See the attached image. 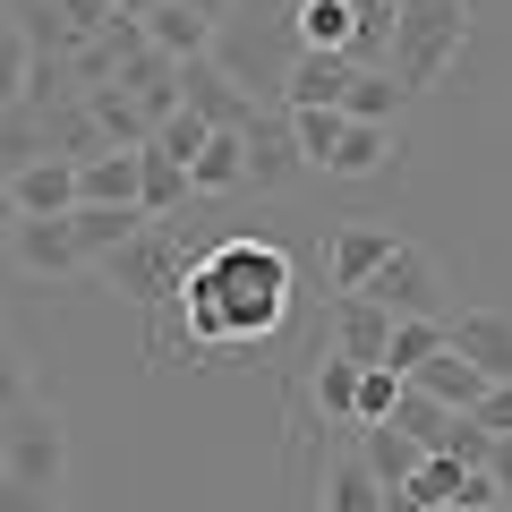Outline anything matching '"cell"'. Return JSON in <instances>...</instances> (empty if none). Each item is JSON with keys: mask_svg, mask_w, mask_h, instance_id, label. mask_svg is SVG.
Masks as SVG:
<instances>
[{"mask_svg": "<svg viewBox=\"0 0 512 512\" xmlns=\"http://www.w3.org/2000/svg\"><path fill=\"white\" fill-rule=\"evenodd\" d=\"M9 205H18V214H35V222L69 214V205H77V163H60V154H43L35 171H18V180H9Z\"/></svg>", "mask_w": 512, "mask_h": 512, "instance_id": "cell-17", "label": "cell"}, {"mask_svg": "<svg viewBox=\"0 0 512 512\" xmlns=\"http://www.w3.org/2000/svg\"><path fill=\"white\" fill-rule=\"evenodd\" d=\"M291 9H299V0H291Z\"/></svg>", "mask_w": 512, "mask_h": 512, "instance_id": "cell-42", "label": "cell"}, {"mask_svg": "<svg viewBox=\"0 0 512 512\" xmlns=\"http://www.w3.org/2000/svg\"><path fill=\"white\" fill-rule=\"evenodd\" d=\"M350 402H359V367L350 359H333V350H316V376H308V410L325 427H342L350 436Z\"/></svg>", "mask_w": 512, "mask_h": 512, "instance_id": "cell-23", "label": "cell"}, {"mask_svg": "<svg viewBox=\"0 0 512 512\" xmlns=\"http://www.w3.org/2000/svg\"><path fill=\"white\" fill-rule=\"evenodd\" d=\"M350 26H359V9H350V0H299V9H291L299 52H342V60H350Z\"/></svg>", "mask_w": 512, "mask_h": 512, "instance_id": "cell-22", "label": "cell"}, {"mask_svg": "<svg viewBox=\"0 0 512 512\" xmlns=\"http://www.w3.org/2000/svg\"><path fill=\"white\" fill-rule=\"evenodd\" d=\"M393 163H402V137H393V128L342 120V146L325 154V180H384Z\"/></svg>", "mask_w": 512, "mask_h": 512, "instance_id": "cell-14", "label": "cell"}, {"mask_svg": "<svg viewBox=\"0 0 512 512\" xmlns=\"http://www.w3.org/2000/svg\"><path fill=\"white\" fill-rule=\"evenodd\" d=\"M291 137H299V163L325 171V154L342 146V111H291Z\"/></svg>", "mask_w": 512, "mask_h": 512, "instance_id": "cell-32", "label": "cell"}, {"mask_svg": "<svg viewBox=\"0 0 512 512\" xmlns=\"http://www.w3.org/2000/svg\"><path fill=\"white\" fill-rule=\"evenodd\" d=\"M137 180H146V171H137V154H94V163H77V205H137ZM137 214H146V205H137Z\"/></svg>", "mask_w": 512, "mask_h": 512, "instance_id": "cell-20", "label": "cell"}, {"mask_svg": "<svg viewBox=\"0 0 512 512\" xmlns=\"http://www.w3.org/2000/svg\"><path fill=\"white\" fill-rule=\"evenodd\" d=\"M188 188L197 197H231V188H248V154H239V137H205L197 146V163H188Z\"/></svg>", "mask_w": 512, "mask_h": 512, "instance_id": "cell-26", "label": "cell"}, {"mask_svg": "<svg viewBox=\"0 0 512 512\" xmlns=\"http://www.w3.org/2000/svg\"><path fill=\"white\" fill-rule=\"evenodd\" d=\"M359 299H376L384 316H427V325H444V316H453V282H444V265L427 248H393V265H384L376 282H367Z\"/></svg>", "mask_w": 512, "mask_h": 512, "instance_id": "cell-5", "label": "cell"}, {"mask_svg": "<svg viewBox=\"0 0 512 512\" xmlns=\"http://www.w3.org/2000/svg\"><path fill=\"white\" fill-rule=\"evenodd\" d=\"M402 384H410V393H427V402H444V410H461V419H470V410H478V402H487V376H478V367H470V359H461V350H453V342H444V350H436V359H427V367H419V376H402Z\"/></svg>", "mask_w": 512, "mask_h": 512, "instance_id": "cell-16", "label": "cell"}, {"mask_svg": "<svg viewBox=\"0 0 512 512\" xmlns=\"http://www.w3.org/2000/svg\"><path fill=\"white\" fill-rule=\"evenodd\" d=\"M291 299H299V282H291V256L274 239H214V248H197L180 299L146 325V359L171 367V350L222 359V350L274 342Z\"/></svg>", "mask_w": 512, "mask_h": 512, "instance_id": "cell-1", "label": "cell"}, {"mask_svg": "<svg viewBox=\"0 0 512 512\" xmlns=\"http://www.w3.org/2000/svg\"><path fill=\"white\" fill-rule=\"evenodd\" d=\"M393 402H402V376H393V367H359V402H350V436H359V427H384V419H393Z\"/></svg>", "mask_w": 512, "mask_h": 512, "instance_id": "cell-31", "label": "cell"}, {"mask_svg": "<svg viewBox=\"0 0 512 512\" xmlns=\"http://www.w3.org/2000/svg\"><path fill=\"white\" fill-rule=\"evenodd\" d=\"M316 504H325V512H384V487L367 478V461H359V444H350V436L316 461Z\"/></svg>", "mask_w": 512, "mask_h": 512, "instance_id": "cell-11", "label": "cell"}, {"mask_svg": "<svg viewBox=\"0 0 512 512\" xmlns=\"http://www.w3.org/2000/svg\"><path fill=\"white\" fill-rule=\"evenodd\" d=\"M436 350H444V325H427V316H393V342H384V367H393V376H419Z\"/></svg>", "mask_w": 512, "mask_h": 512, "instance_id": "cell-29", "label": "cell"}, {"mask_svg": "<svg viewBox=\"0 0 512 512\" xmlns=\"http://www.w3.org/2000/svg\"><path fill=\"white\" fill-rule=\"evenodd\" d=\"M26 402H35V367H26V350L0 333V419H9V410H26Z\"/></svg>", "mask_w": 512, "mask_h": 512, "instance_id": "cell-34", "label": "cell"}, {"mask_svg": "<svg viewBox=\"0 0 512 512\" xmlns=\"http://www.w3.org/2000/svg\"><path fill=\"white\" fill-rule=\"evenodd\" d=\"M205 137H214V128H205L197 111H171V120H154V137H146V146H154V154H171V163H197V146H205Z\"/></svg>", "mask_w": 512, "mask_h": 512, "instance_id": "cell-33", "label": "cell"}, {"mask_svg": "<svg viewBox=\"0 0 512 512\" xmlns=\"http://www.w3.org/2000/svg\"><path fill=\"white\" fill-rule=\"evenodd\" d=\"M180 9H197L205 26H231V9H239V0H180Z\"/></svg>", "mask_w": 512, "mask_h": 512, "instance_id": "cell-38", "label": "cell"}, {"mask_svg": "<svg viewBox=\"0 0 512 512\" xmlns=\"http://www.w3.org/2000/svg\"><path fill=\"white\" fill-rule=\"evenodd\" d=\"M470 419L487 427V436H512V384H487V402H478Z\"/></svg>", "mask_w": 512, "mask_h": 512, "instance_id": "cell-36", "label": "cell"}, {"mask_svg": "<svg viewBox=\"0 0 512 512\" xmlns=\"http://www.w3.org/2000/svg\"><path fill=\"white\" fill-rule=\"evenodd\" d=\"M239 154H248V188H291L299 171V137H291V111L282 103H256V120L239 128Z\"/></svg>", "mask_w": 512, "mask_h": 512, "instance_id": "cell-7", "label": "cell"}, {"mask_svg": "<svg viewBox=\"0 0 512 512\" xmlns=\"http://www.w3.org/2000/svg\"><path fill=\"white\" fill-rule=\"evenodd\" d=\"M0 461H9V427H0Z\"/></svg>", "mask_w": 512, "mask_h": 512, "instance_id": "cell-40", "label": "cell"}, {"mask_svg": "<svg viewBox=\"0 0 512 512\" xmlns=\"http://www.w3.org/2000/svg\"><path fill=\"white\" fill-rule=\"evenodd\" d=\"M0 427H9V461H0V478L60 495V478H69V419H60L52 402H26V410H9Z\"/></svg>", "mask_w": 512, "mask_h": 512, "instance_id": "cell-4", "label": "cell"}, {"mask_svg": "<svg viewBox=\"0 0 512 512\" xmlns=\"http://www.w3.org/2000/svg\"><path fill=\"white\" fill-rule=\"evenodd\" d=\"M444 342H453L487 384H512V308H461V316H444Z\"/></svg>", "mask_w": 512, "mask_h": 512, "instance_id": "cell-10", "label": "cell"}, {"mask_svg": "<svg viewBox=\"0 0 512 512\" xmlns=\"http://www.w3.org/2000/svg\"><path fill=\"white\" fill-rule=\"evenodd\" d=\"M188 265H197V248H188V231L180 222H137V239L128 248H111L94 274H103V291H120L128 308L146 316H163L171 299H180V282H188Z\"/></svg>", "mask_w": 512, "mask_h": 512, "instance_id": "cell-2", "label": "cell"}, {"mask_svg": "<svg viewBox=\"0 0 512 512\" xmlns=\"http://www.w3.org/2000/svg\"><path fill=\"white\" fill-rule=\"evenodd\" d=\"M26 69H35V43H26V26L0 9V111L26 103Z\"/></svg>", "mask_w": 512, "mask_h": 512, "instance_id": "cell-30", "label": "cell"}, {"mask_svg": "<svg viewBox=\"0 0 512 512\" xmlns=\"http://www.w3.org/2000/svg\"><path fill=\"white\" fill-rule=\"evenodd\" d=\"M137 26H146V43H154L163 60H180V69L214 52V26H205L197 9H180V0H146V9H137Z\"/></svg>", "mask_w": 512, "mask_h": 512, "instance_id": "cell-15", "label": "cell"}, {"mask_svg": "<svg viewBox=\"0 0 512 512\" xmlns=\"http://www.w3.org/2000/svg\"><path fill=\"white\" fill-rule=\"evenodd\" d=\"M410 103V86L393 69H359L350 77V94H342V120H367V128H393V111Z\"/></svg>", "mask_w": 512, "mask_h": 512, "instance_id": "cell-25", "label": "cell"}, {"mask_svg": "<svg viewBox=\"0 0 512 512\" xmlns=\"http://www.w3.org/2000/svg\"><path fill=\"white\" fill-rule=\"evenodd\" d=\"M461 43H470V0H402L393 9V52H384V69L402 77L410 94H427V86H444Z\"/></svg>", "mask_w": 512, "mask_h": 512, "instance_id": "cell-3", "label": "cell"}, {"mask_svg": "<svg viewBox=\"0 0 512 512\" xmlns=\"http://www.w3.org/2000/svg\"><path fill=\"white\" fill-rule=\"evenodd\" d=\"M0 512H60L52 487H18V478H0Z\"/></svg>", "mask_w": 512, "mask_h": 512, "instance_id": "cell-35", "label": "cell"}, {"mask_svg": "<svg viewBox=\"0 0 512 512\" xmlns=\"http://www.w3.org/2000/svg\"><path fill=\"white\" fill-rule=\"evenodd\" d=\"M393 248H402V239L384 231V222H342V231L325 239V274H333V299H359L367 282H376L384 265H393Z\"/></svg>", "mask_w": 512, "mask_h": 512, "instance_id": "cell-8", "label": "cell"}, {"mask_svg": "<svg viewBox=\"0 0 512 512\" xmlns=\"http://www.w3.org/2000/svg\"><path fill=\"white\" fill-rule=\"evenodd\" d=\"M350 444H359V461H367V478H376V487L384 495H393V487H410V478H419V444H410L402 436V427H393V419H384V427H359V436H350Z\"/></svg>", "mask_w": 512, "mask_h": 512, "instance_id": "cell-18", "label": "cell"}, {"mask_svg": "<svg viewBox=\"0 0 512 512\" xmlns=\"http://www.w3.org/2000/svg\"><path fill=\"white\" fill-rule=\"evenodd\" d=\"M453 419H461V410H444V402H427V393H410V384H402V402H393V427H402V436L419 444L427 461H436L444 444H453Z\"/></svg>", "mask_w": 512, "mask_h": 512, "instance_id": "cell-27", "label": "cell"}, {"mask_svg": "<svg viewBox=\"0 0 512 512\" xmlns=\"http://www.w3.org/2000/svg\"><path fill=\"white\" fill-rule=\"evenodd\" d=\"M86 103H94V120H103V137H111V146H120V154H137V146H146V137H154V120H146V111H137V103H128L120 86H94Z\"/></svg>", "mask_w": 512, "mask_h": 512, "instance_id": "cell-28", "label": "cell"}, {"mask_svg": "<svg viewBox=\"0 0 512 512\" xmlns=\"http://www.w3.org/2000/svg\"><path fill=\"white\" fill-rule=\"evenodd\" d=\"M436 512H470V504H436Z\"/></svg>", "mask_w": 512, "mask_h": 512, "instance_id": "cell-41", "label": "cell"}, {"mask_svg": "<svg viewBox=\"0 0 512 512\" xmlns=\"http://www.w3.org/2000/svg\"><path fill=\"white\" fill-rule=\"evenodd\" d=\"M180 111H197L205 128H222V137H239V128L256 120V103L239 94V77L222 69L214 52H205V60H188V69H180Z\"/></svg>", "mask_w": 512, "mask_h": 512, "instance_id": "cell-9", "label": "cell"}, {"mask_svg": "<svg viewBox=\"0 0 512 512\" xmlns=\"http://www.w3.org/2000/svg\"><path fill=\"white\" fill-rule=\"evenodd\" d=\"M487 478H495V495L512 504V436H495V453H487Z\"/></svg>", "mask_w": 512, "mask_h": 512, "instance_id": "cell-37", "label": "cell"}, {"mask_svg": "<svg viewBox=\"0 0 512 512\" xmlns=\"http://www.w3.org/2000/svg\"><path fill=\"white\" fill-rule=\"evenodd\" d=\"M43 154H52V128H43V111H35V103L0 111V180H18V171H35Z\"/></svg>", "mask_w": 512, "mask_h": 512, "instance_id": "cell-24", "label": "cell"}, {"mask_svg": "<svg viewBox=\"0 0 512 512\" xmlns=\"http://www.w3.org/2000/svg\"><path fill=\"white\" fill-rule=\"evenodd\" d=\"M137 205H69V239H77V256H86V265H103L111 248H128V239H137Z\"/></svg>", "mask_w": 512, "mask_h": 512, "instance_id": "cell-19", "label": "cell"}, {"mask_svg": "<svg viewBox=\"0 0 512 512\" xmlns=\"http://www.w3.org/2000/svg\"><path fill=\"white\" fill-rule=\"evenodd\" d=\"M137 171H146V180H137L146 222H171L188 197H197V188H188V163H171V154H154V146H137Z\"/></svg>", "mask_w": 512, "mask_h": 512, "instance_id": "cell-21", "label": "cell"}, {"mask_svg": "<svg viewBox=\"0 0 512 512\" xmlns=\"http://www.w3.org/2000/svg\"><path fill=\"white\" fill-rule=\"evenodd\" d=\"M0 248H9V265H18V274H35V282H77V274H94L86 256H77V239H69V214H52V222L18 214Z\"/></svg>", "mask_w": 512, "mask_h": 512, "instance_id": "cell-6", "label": "cell"}, {"mask_svg": "<svg viewBox=\"0 0 512 512\" xmlns=\"http://www.w3.org/2000/svg\"><path fill=\"white\" fill-rule=\"evenodd\" d=\"M350 77H359V69H350L342 52H299L291 77H282V111H342Z\"/></svg>", "mask_w": 512, "mask_h": 512, "instance_id": "cell-12", "label": "cell"}, {"mask_svg": "<svg viewBox=\"0 0 512 512\" xmlns=\"http://www.w3.org/2000/svg\"><path fill=\"white\" fill-rule=\"evenodd\" d=\"M9 222H18V205H9V180H0V239H9Z\"/></svg>", "mask_w": 512, "mask_h": 512, "instance_id": "cell-39", "label": "cell"}, {"mask_svg": "<svg viewBox=\"0 0 512 512\" xmlns=\"http://www.w3.org/2000/svg\"><path fill=\"white\" fill-rule=\"evenodd\" d=\"M384 342H393V316L376 308V299H333V359L350 367H384Z\"/></svg>", "mask_w": 512, "mask_h": 512, "instance_id": "cell-13", "label": "cell"}]
</instances>
